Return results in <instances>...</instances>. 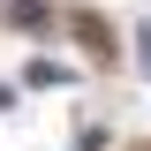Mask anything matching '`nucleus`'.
Segmentation results:
<instances>
[{"label":"nucleus","instance_id":"obj_1","mask_svg":"<svg viewBox=\"0 0 151 151\" xmlns=\"http://www.w3.org/2000/svg\"><path fill=\"white\" fill-rule=\"evenodd\" d=\"M23 83H38V91H60V83H68V68H60V60H30V68H23Z\"/></svg>","mask_w":151,"mask_h":151},{"label":"nucleus","instance_id":"obj_2","mask_svg":"<svg viewBox=\"0 0 151 151\" xmlns=\"http://www.w3.org/2000/svg\"><path fill=\"white\" fill-rule=\"evenodd\" d=\"M8 23H23V30H45V8H38V0H8Z\"/></svg>","mask_w":151,"mask_h":151},{"label":"nucleus","instance_id":"obj_3","mask_svg":"<svg viewBox=\"0 0 151 151\" xmlns=\"http://www.w3.org/2000/svg\"><path fill=\"white\" fill-rule=\"evenodd\" d=\"M76 151H106V129H76Z\"/></svg>","mask_w":151,"mask_h":151}]
</instances>
